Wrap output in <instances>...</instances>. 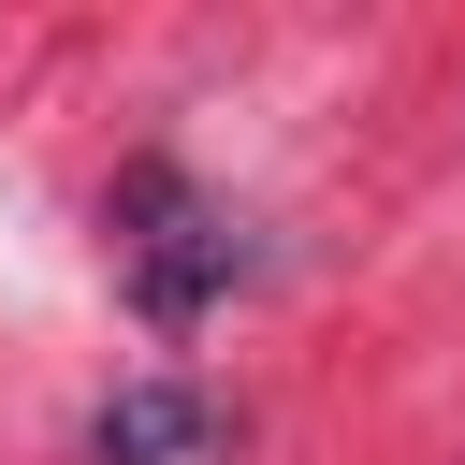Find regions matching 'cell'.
<instances>
[{"instance_id": "cell-1", "label": "cell", "mask_w": 465, "mask_h": 465, "mask_svg": "<svg viewBox=\"0 0 465 465\" xmlns=\"http://www.w3.org/2000/svg\"><path fill=\"white\" fill-rule=\"evenodd\" d=\"M102 232H116V276H131V305H145L160 334H189V320L247 276V218H232L203 174H174V160H131V174L102 189Z\"/></svg>"}, {"instance_id": "cell-2", "label": "cell", "mask_w": 465, "mask_h": 465, "mask_svg": "<svg viewBox=\"0 0 465 465\" xmlns=\"http://www.w3.org/2000/svg\"><path fill=\"white\" fill-rule=\"evenodd\" d=\"M218 436V407L189 392V378H131V392H102V421H87V465H189Z\"/></svg>"}]
</instances>
